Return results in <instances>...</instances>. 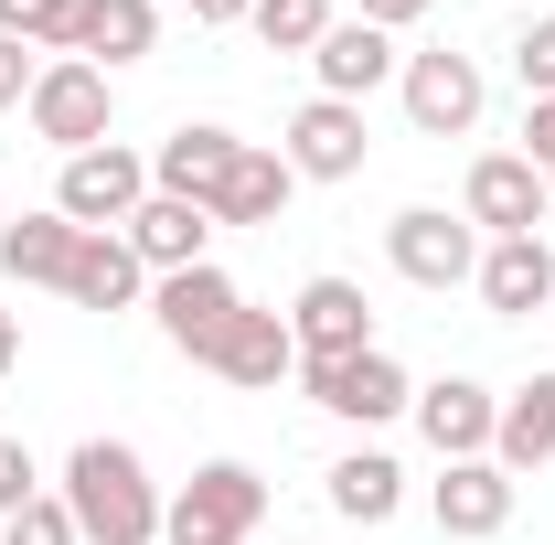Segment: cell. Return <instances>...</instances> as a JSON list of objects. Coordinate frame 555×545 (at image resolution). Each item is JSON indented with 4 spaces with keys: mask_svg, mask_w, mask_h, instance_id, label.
<instances>
[{
    "mask_svg": "<svg viewBox=\"0 0 555 545\" xmlns=\"http://www.w3.org/2000/svg\"><path fill=\"white\" fill-rule=\"evenodd\" d=\"M54 503L75 514L86 545H160V492H150L129 439H86L65 460V492H54Z\"/></svg>",
    "mask_w": 555,
    "mask_h": 545,
    "instance_id": "1",
    "label": "cell"
},
{
    "mask_svg": "<svg viewBox=\"0 0 555 545\" xmlns=\"http://www.w3.org/2000/svg\"><path fill=\"white\" fill-rule=\"evenodd\" d=\"M257 524H268V481L246 460H204L160 503V545H257Z\"/></svg>",
    "mask_w": 555,
    "mask_h": 545,
    "instance_id": "2",
    "label": "cell"
},
{
    "mask_svg": "<svg viewBox=\"0 0 555 545\" xmlns=\"http://www.w3.org/2000/svg\"><path fill=\"white\" fill-rule=\"evenodd\" d=\"M22 118H33V139H54L65 161H75V150H107V129H118V86H107V65H86V54H43Z\"/></svg>",
    "mask_w": 555,
    "mask_h": 545,
    "instance_id": "3",
    "label": "cell"
},
{
    "mask_svg": "<svg viewBox=\"0 0 555 545\" xmlns=\"http://www.w3.org/2000/svg\"><path fill=\"white\" fill-rule=\"evenodd\" d=\"M139 204H150V161H139L129 139H107V150H75L65 182H54V214H65V225H86V236H118Z\"/></svg>",
    "mask_w": 555,
    "mask_h": 545,
    "instance_id": "4",
    "label": "cell"
},
{
    "mask_svg": "<svg viewBox=\"0 0 555 545\" xmlns=\"http://www.w3.org/2000/svg\"><path fill=\"white\" fill-rule=\"evenodd\" d=\"M299 385H310V407L343 417V428H385V417H406V407H416L406 364H396L385 342H374V353H343V364H299Z\"/></svg>",
    "mask_w": 555,
    "mask_h": 545,
    "instance_id": "5",
    "label": "cell"
},
{
    "mask_svg": "<svg viewBox=\"0 0 555 545\" xmlns=\"http://www.w3.org/2000/svg\"><path fill=\"white\" fill-rule=\"evenodd\" d=\"M385 257L406 289H460V278H481V225L470 214H438V204H406L385 225Z\"/></svg>",
    "mask_w": 555,
    "mask_h": 545,
    "instance_id": "6",
    "label": "cell"
},
{
    "mask_svg": "<svg viewBox=\"0 0 555 545\" xmlns=\"http://www.w3.org/2000/svg\"><path fill=\"white\" fill-rule=\"evenodd\" d=\"M150 310H160V342L171 353H193V364H214V342L235 332V310H246V289L214 268H171V278H150Z\"/></svg>",
    "mask_w": 555,
    "mask_h": 545,
    "instance_id": "7",
    "label": "cell"
},
{
    "mask_svg": "<svg viewBox=\"0 0 555 545\" xmlns=\"http://www.w3.org/2000/svg\"><path fill=\"white\" fill-rule=\"evenodd\" d=\"M513 503H524V481L502 460H438V481H427V514H438L449 545H491L513 524Z\"/></svg>",
    "mask_w": 555,
    "mask_h": 545,
    "instance_id": "8",
    "label": "cell"
},
{
    "mask_svg": "<svg viewBox=\"0 0 555 545\" xmlns=\"http://www.w3.org/2000/svg\"><path fill=\"white\" fill-rule=\"evenodd\" d=\"M396 97H406V118H416V139H470L481 129V65H470V54H449V43H438V54H406V75H396Z\"/></svg>",
    "mask_w": 555,
    "mask_h": 545,
    "instance_id": "9",
    "label": "cell"
},
{
    "mask_svg": "<svg viewBox=\"0 0 555 545\" xmlns=\"http://www.w3.org/2000/svg\"><path fill=\"white\" fill-rule=\"evenodd\" d=\"M545 172L524 161V150H481L470 161V193H460V214L481 225V236H545Z\"/></svg>",
    "mask_w": 555,
    "mask_h": 545,
    "instance_id": "10",
    "label": "cell"
},
{
    "mask_svg": "<svg viewBox=\"0 0 555 545\" xmlns=\"http://www.w3.org/2000/svg\"><path fill=\"white\" fill-rule=\"evenodd\" d=\"M288 342H299V364H343V353H374V300H363L352 278H310V289L288 300Z\"/></svg>",
    "mask_w": 555,
    "mask_h": 545,
    "instance_id": "11",
    "label": "cell"
},
{
    "mask_svg": "<svg viewBox=\"0 0 555 545\" xmlns=\"http://www.w3.org/2000/svg\"><path fill=\"white\" fill-rule=\"evenodd\" d=\"M416 439L438 449V460H491V428H502V396L470 385V375H438V385H416Z\"/></svg>",
    "mask_w": 555,
    "mask_h": 545,
    "instance_id": "12",
    "label": "cell"
},
{
    "mask_svg": "<svg viewBox=\"0 0 555 545\" xmlns=\"http://www.w3.org/2000/svg\"><path fill=\"white\" fill-rule=\"evenodd\" d=\"M470 289H481L491 321H534V310H555V246L545 236H491Z\"/></svg>",
    "mask_w": 555,
    "mask_h": 545,
    "instance_id": "13",
    "label": "cell"
},
{
    "mask_svg": "<svg viewBox=\"0 0 555 545\" xmlns=\"http://www.w3.org/2000/svg\"><path fill=\"white\" fill-rule=\"evenodd\" d=\"M278 150H288V172H299V182H352L374 139H363V107H343V97H310V107L288 118V139H278Z\"/></svg>",
    "mask_w": 555,
    "mask_h": 545,
    "instance_id": "14",
    "label": "cell"
},
{
    "mask_svg": "<svg viewBox=\"0 0 555 545\" xmlns=\"http://www.w3.org/2000/svg\"><path fill=\"white\" fill-rule=\"evenodd\" d=\"M214 375H224V385H246V396H278V385L299 375L288 310H257V300H246V310H235V332L214 342Z\"/></svg>",
    "mask_w": 555,
    "mask_h": 545,
    "instance_id": "15",
    "label": "cell"
},
{
    "mask_svg": "<svg viewBox=\"0 0 555 545\" xmlns=\"http://www.w3.org/2000/svg\"><path fill=\"white\" fill-rule=\"evenodd\" d=\"M310 75H321V97H343V107H363L385 75H406V54H396V33H374L363 11L352 22H332L321 33V54H310Z\"/></svg>",
    "mask_w": 555,
    "mask_h": 545,
    "instance_id": "16",
    "label": "cell"
},
{
    "mask_svg": "<svg viewBox=\"0 0 555 545\" xmlns=\"http://www.w3.org/2000/svg\"><path fill=\"white\" fill-rule=\"evenodd\" d=\"M118 236L139 246V268H150V278L204 268V257H214V214H204V204H182V193H150V204L118 225Z\"/></svg>",
    "mask_w": 555,
    "mask_h": 545,
    "instance_id": "17",
    "label": "cell"
},
{
    "mask_svg": "<svg viewBox=\"0 0 555 545\" xmlns=\"http://www.w3.org/2000/svg\"><path fill=\"white\" fill-rule=\"evenodd\" d=\"M288 193H299V172H288V150H268V139H246L235 161H224V182H214V225H278L288 214Z\"/></svg>",
    "mask_w": 555,
    "mask_h": 545,
    "instance_id": "18",
    "label": "cell"
},
{
    "mask_svg": "<svg viewBox=\"0 0 555 545\" xmlns=\"http://www.w3.org/2000/svg\"><path fill=\"white\" fill-rule=\"evenodd\" d=\"M246 139L214 129V118H193V129H171L160 150H150V193H182V204H214V182H224V161H235Z\"/></svg>",
    "mask_w": 555,
    "mask_h": 545,
    "instance_id": "19",
    "label": "cell"
},
{
    "mask_svg": "<svg viewBox=\"0 0 555 545\" xmlns=\"http://www.w3.org/2000/svg\"><path fill=\"white\" fill-rule=\"evenodd\" d=\"M75 246H86V225H65L54 204L0 225V268L22 278V289H65V278H75Z\"/></svg>",
    "mask_w": 555,
    "mask_h": 545,
    "instance_id": "20",
    "label": "cell"
},
{
    "mask_svg": "<svg viewBox=\"0 0 555 545\" xmlns=\"http://www.w3.org/2000/svg\"><path fill=\"white\" fill-rule=\"evenodd\" d=\"M75 54L86 65H139V54H160V0H86V22H75Z\"/></svg>",
    "mask_w": 555,
    "mask_h": 545,
    "instance_id": "21",
    "label": "cell"
},
{
    "mask_svg": "<svg viewBox=\"0 0 555 545\" xmlns=\"http://www.w3.org/2000/svg\"><path fill=\"white\" fill-rule=\"evenodd\" d=\"M491 460L524 481V471H545L555 460V375H534V385H513L502 396V428H491Z\"/></svg>",
    "mask_w": 555,
    "mask_h": 545,
    "instance_id": "22",
    "label": "cell"
},
{
    "mask_svg": "<svg viewBox=\"0 0 555 545\" xmlns=\"http://www.w3.org/2000/svg\"><path fill=\"white\" fill-rule=\"evenodd\" d=\"M139 289H150V268H139L129 236H86V246H75V278H65L75 310H129Z\"/></svg>",
    "mask_w": 555,
    "mask_h": 545,
    "instance_id": "23",
    "label": "cell"
},
{
    "mask_svg": "<svg viewBox=\"0 0 555 545\" xmlns=\"http://www.w3.org/2000/svg\"><path fill=\"white\" fill-rule=\"evenodd\" d=\"M396 503H406V471H396L385 449L332 460V514H352V524H396Z\"/></svg>",
    "mask_w": 555,
    "mask_h": 545,
    "instance_id": "24",
    "label": "cell"
},
{
    "mask_svg": "<svg viewBox=\"0 0 555 545\" xmlns=\"http://www.w3.org/2000/svg\"><path fill=\"white\" fill-rule=\"evenodd\" d=\"M246 22H257V43H268V54H321V33H332V0H257Z\"/></svg>",
    "mask_w": 555,
    "mask_h": 545,
    "instance_id": "25",
    "label": "cell"
},
{
    "mask_svg": "<svg viewBox=\"0 0 555 545\" xmlns=\"http://www.w3.org/2000/svg\"><path fill=\"white\" fill-rule=\"evenodd\" d=\"M75 22H86V0H0V33L33 54H75Z\"/></svg>",
    "mask_w": 555,
    "mask_h": 545,
    "instance_id": "26",
    "label": "cell"
},
{
    "mask_svg": "<svg viewBox=\"0 0 555 545\" xmlns=\"http://www.w3.org/2000/svg\"><path fill=\"white\" fill-rule=\"evenodd\" d=\"M0 545H86V535H75V514L54 503V492H33V503L0 524Z\"/></svg>",
    "mask_w": 555,
    "mask_h": 545,
    "instance_id": "27",
    "label": "cell"
},
{
    "mask_svg": "<svg viewBox=\"0 0 555 545\" xmlns=\"http://www.w3.org/2000/svg\"><path fill=\"white\" fill-rule=\"evenodd\" d=\"M513 75H524V97H555V11H534L513 33Z\"/></svg>",
    "mask_w": 555,
    "mask_h": 545,
    "instance_id": "28",
    "label": "cell"
},
{
    "mask_svg": "<svg viewBox=\"0 0 555 545\" xmlns=\"http://www.w3.org/2000/svg\"><path fill=\"white\" fill-rule=\"evenodd\" d=\"M33 449H22V439H0V524H11V514H22V503H33Z\"/></svg>",
    "mask_w": 555,
    "mask_h": 545,
    "instance_id": "29",
    "label": "cell"
},
{
    "mask_svg": "<svg viewBox=\"0 0 555 545\" xmlns=\"http://www.w3.org/2000/svg\"><path fill=\"white\" fill-rule=\"evenodd\" d=\"M524 161L555 172V97H524Z\"/></svg>",
    "mask_w": 555,
    "mask_h": 545,
    "instance_id": "30",
    "label": "cell"
},
{
    "mask_svg": "<svg viewBox=\"0 0 555 545\" xmlns=\"http://www.w3.org/2000/svg\"><path fill=\"white\" fill-rule=\"evenodd\" d=\"M33 43H11V33H0V107H22V97H33Z\"/></svg>",
    "mask_w": 555,
    "mask_h": 545,
    "instance_id": "31",
    "label": "cell"
},
{
    "mask_svg": "<svg viewBox=\"0 0 555 545\" xmlns=\"http://www.w3.org/2000/svg\"><path fill=\"white\" fill-rule=\"evenodd\" d=\"M416 11H427V0H363V22H374V33H406Z\"/></svg>",
    "mask_w": 555,
    "mask_h": 545,
    "instance_id": "32",
    "label": "cell"
},
{
    "mask_svg": "<svg viewBox=\"0 0 555 545\" xmlns=\"http://www.w3.org/2000/svg\"><path fill=\"white\" fill-rule=\"evenodd\" d=\"M246 11H257V0H193V22H214V33H224V22H246Z\"/></svg>",
    "mask_w": 555,
    "mask_h": 545,
    "instance_id": "33",
    "label": "cell"
},
{
    "mask_svg": "<svg viewBox=\"0 0 555 545\" xmlns=\"http://www.w3.org/2000/svg\"><path fill=\"white\" fill-rule=\"evenodd\" d=\"M11 364H22V321L0 310V375H11Z\"/></svg>",
    "mask_w": 555,
    "mask_h": 545,
    "instance_id": "34",
    "label": "cell"
},
{
    "mask_svg": "<svg viewBox=\"0 0 555 545\" xmlns=\"http://www.w3.org/2000/svg\"><path fill=\"white\" fill-rule=\"evenodd\" d=\"M0 225H11V204H0Z\"/></svg>",
    "mask_w": 555,
    "mask_h": 545,
    "instance_id": "35",
    "label": "cell"
},
{
    "mask_svg": "<svg viewBox=\"0 0 555 545\" xmlns=\"http://www.w3.org/2000/svg\"><path fill=\"white\" fill-rule=\"evenodd\" d=\"M545 193H555V172H545Z\"/></svg>",
    "mask_w": 555,
    "mask_h": 545,
    "instance_id": "36",
    "label": "cell"
}]
</instances>
